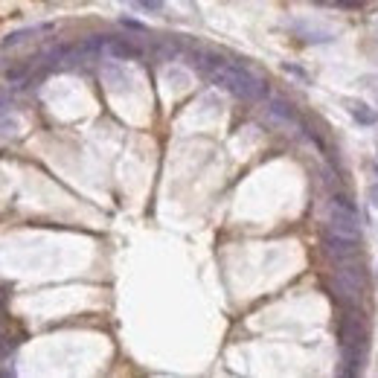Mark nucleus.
Returning <instances> with one entry per match:
<instances>
[{"label": "nucleus", "instance_id": "423d86ee", "mask_svg": "<svg viewBox=\"0 0 378 378\" xmlns=\"http://www.w3.org/2000/svg\"><path fill=\"white\" fill-rule=\"evenodd\" d=\"M346 108H350V114H352L355 122H361V125H375V122H378V114H375L369 105H364V102L346 99Z\"/></svg>", "mask_w": 378, "mask_h": 378}, {"label": "nucleus", "instance_id": "9b49d317", "mask_svg": "<svg viewBox=\"0 0 378 378\" xmlns=\"http://www.w3.org/2000/svg\"><path fill=\"white\" fill-rule=\"evenodd\" d=\"M375 175H378V166H375Z\"/></svg>", "mask_w": 378, "mask_h": 378}, {"label": "nucleus", "instance_id": "6e6552de", "mask_svg": "<svg viewBox=\"0 0 378 378\" xmlns=\"http://www.w3.org/2000/svg\"><path fill=\"white\" fill-rule=\"evenodd\" d=\"M131 6L137 9H146V12H161L163 9V0H129Z\"/></svg>", "mask_w": 378, "mask_h": 378}, {"label": "nucleus", "instance_id": "0eeeda50", "mask_svg": "<svg viewBox=\"0 0 378 378\" xmlns=\"http://www.w3.org/2000/svg\"><path fill=\"white\" fill-rule=\"evenodd\" d=\"M268 111H271L274 117H279V119H286V122H300L297 111H294L288 102H282V99H271V102H268Z\"/></svg>", "mask_w": 378, "mask_h": 378}, {"label": "nucleus", "instance_id": "9d476101", "mask_svg": "<svg viewBox=\"0 0 378 378\" xmlns=\"http://www.w3.org/2000/svg\"><path fill=\"white\" fill-rule=\"evenodd\" d=\"M343 6H358V4H364V0H340Z\"/></svg>", "mask_w": 378, "mask_h": 378}, {"label": "nucleus", "instance_id": "f03ea898", "mask_svg": "<svg viewBox=\"0 0 378 378\" xmlns=\"http://www.w3.org/2000/svg\"><path fill=\"white\" fill-rule=\"evenodd\" d=\"M326 230L358 239V233H361V218H358L355 207H352L350 201H346V198H335V207H332L329 227H326Z\"/></svg>", "mask_w": 378, "mask_h": 378}, {"label": "nucleus", "instance_id": "7ed1b4c3", "mask_svg": "<svg viewBox=\"0 0 378 378\" xmlns=\"http://www.w3.org/2000/svg\"><path fill=\"white\" fill-rule=\"evenodd\" d=\"M326 250H329V256H335L340 262H350L358 256V239L326 230Z\"/></svg>", "mask_w": 378, "mask_h": 378}, {"label": "nucleus", "instance_id": "1a4fd4ad", "mask_svg": "<svg viewBox=\"0 0 378 378\" xmlns=\"http://www.w3.org/2000/svg\"><path fill=\"white\" fill-rule=\"evenodd\" d=\"M369 201H372V207L378 210V183H372V186H369Z\"/></svg>", "mask_w": 378, "mask_h": 378}, {"label": "nucleus", "instance_id": "f257e3e1", "mask_svg": "<svg viewBox=\"0 0 378 378\" xmlns=\"http://www.w3.org/2000/svg\"><path fill=\"white\" fill-rule=\"evenodd\" d=\"M338 338H340V369L338 372L352 378V375L361 372L364 352H367V332H364V323H361L358 306H352V303L343 306Z\"/></svg>", "mask_w": 378, "mask_h": 378}, {"label": "nucleus", "instance_id": "39448f33", "mask_svg": "<svg viewBox=\"0 0 378 378\" xmlns=\"http://www.w3.org/2000/svg\"><path fill=\"white\" fill-rule=\"evenodd\" d=\"M41 33H53V26H50V23H41V26H26V29H18V33H12V36H6V38H4V50L18 47V44H23V41H29V38H36V36H41Z\"/></svg>", "mask_w": 378, "mask_h": 378}, {"label": "nucleus", "instance_id": "20e7f679", "mask_svg": "<svg viewBox=\"0 0 378 378\" xmlns=\"http://www.w3.org/2000/svg\"><path fill=\"white\" fill-rule=\"evenodd\" d=\"M105 50H108V55H114V58H140V55H143V50L134 47L131 41H125V38H111V36H108V41H105Z\"/></svg>", "mask_w": 378, "mask_h": 378}]
</instances>
